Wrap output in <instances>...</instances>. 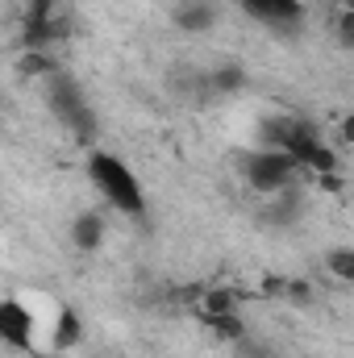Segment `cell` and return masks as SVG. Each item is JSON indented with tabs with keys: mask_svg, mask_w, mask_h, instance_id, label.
I'll use <instances>...</instances> for the list:
<instances>
[{
	"mask_svg": "<svg viewBox=\"0 0 354 358\" xmlns=\"http://www.w3.org/2000/svg\"><path fill=\"white\" fill-rule=\"evenodd\" d=\"M88 176L121 213H129V217H142V213H146L142 187H138L134 171H129L121 159H113V155H104V150H92L88 155Z\"/></svg>",
	"mask_w": 354,
	"mask_h": 358,
	"instance_id": "cell-1",
	"label": "cell"
},
{
	"mask_svg": "<svg viewBox=\"0 0 354 358\" xmlns=\"http://www.w3.org/2000/svg\"><path fill=\"white\" fill-rule=\"evenodd\" d=\"M296 171H304L300 167V159L296 155H288V150H250L246 159H242V176L250 183V192H259V196H279V192H288L292 183H296Z\"/></svg>",
	"mask_w": 354,
	"mask_h": 358,
	"instance_id": "cell-2",
	"label": "cell"
},
{
	"mask_svg": "<svg viewBox=\"0 0 354 358\" xmlns=\"http://www.w3.org/2000/svg\"><path fill=\"white\" fill-rule=\"evenodd\" d=\"M50 108L59 113V121L88 146L92 138H96V117H92L88 100L80 96V88H76V80L71 76H50Z\"/></svg>",
	"mask_w": 354,
	"mask_h": 358,
	"instance_id": "cell-3",
	"label": "cell"
},
{
	"mask_svg": "<svg viewBox=\"0 0 354 358\" xmlns=\"http://www.w3.org/2000/svg\"><path fill=\"white\" fill-rule=\"evenodd\" d=\"M0 338L17 350H34V313L17 296L0 300Z\"/></svg>",
	"mask_w": 354,
	"mask_h": 358,
	"instance_id": "cell-4",
	"label": "cell"
},
{
	"mask_svg": "<svg viewBox=\"0 0 354 358\" xmlns=\"http://www.w3.org/2000/svg\"><path fill=\"white\" fill-rule=\"evenodd\" d=\"M250 17H259L267 25H275V29H296L300 25V17H304V8H300V0H238Z\"/></svg>",
	"mask_w": 354,
	"mask_h": 358,
	"instance_id": "cell-5",
	"label": "cell"
},
{
	"mask_svg": "<svg viewBox=\"0 0 354 358\" xmlns=\"http://www.w3.org/2000/svg\"><path fill=\"white\" fill-rule=\"evenodd\" d=\"M171 21L183 34H204V29L217 25V4L213 0H179L171 8Z\"/></svg>",
	"mask_w": 354,
	"mask_h": 358,
	"instance_id": "cell-6",
	"label": "cell"
},
{
	"mask_svg": "<svg viewBox=\"0 0 354 358\" xmlns=\"http://www.w3.org/2000/svg\"><path fill=\"white\" fill-rule=\"evenodd\" d=\"M71 246L80 250V255H96L100 246H104V217L88 208V213H80L76 221H71Z\"/></svg>",
	"mask_w": 354,
	"mask_h": 358,
	"instance_id": "cell-7",
	"label": "cell"
},
{
	"mask_svg": "<svg viewBox=\"0 0 354 358\" xmlns=\"http://www.w3.org/2000/svg\"><path fill=\"white\" fill-rule=\"evenodd\" d=\"M238 304H242V292H238V287L213 283V287H204V296H200V304H196V317H200V321H204V317H229V313H238Z\"/></svg>",
	"mask_w": 354,
	"mask_h": 358,
	"instance_id": "cell-8",
	"label": "cell"
},
{
	"mask_svg": "<svg viewBox=\"0 0 354 358\" xmlns=\"http://www.w3.org/2000/svg\"><path fill=\"white\" fill-rule=\"evenodd\" d=\"M204 325H208V334H213L217 342H225V346L246 342V325H242L238 313H229V317H204Z\"/></svg>",
	"mask_w": 354,
	"mask_h": 358,
	"instance_id": "cell-9",
	"label": "cell"
},
{
	"mask_svg": "<svg viewBox=\"0 0 354 358\" xmlns=\"http://www.w3.org/2000/svg\"><path fill=\"white\" fill-rule=\"evenodd\" d=\"M80 313L76 308H59V321H55V346L59 350H67V346H76L80 342Z\"/></svg>",
	"mask_w": 354,
	"mask_h": 358,
	"instance_id": "cell-10",
	"label": "cell"
},
{
	"mask_svg": "<svg viewBox=\"0 0 354 358\" xmlns=\"http://www.w3.org/2000/svg\"><path fill=\"white\" fill-rule=\"evenodd\" d=\"M325 271L342 283H354V246H334L325 255Z\"/></svg>",
	"mask_w": 354,
	"mask_h": 358,
	"instance_id": "cell-11",
	"label": "cell"
},
{
	"mask_svg": "<svg viewBox=\"0 0 354 358\" xmlns=\"http://www.w3.org/2000/svg\"><path fill=\"white\" fill-rule=\"evenodd\" d=\"M17 71H21L25 80H34V76H38V80H50V76H55V59L42 55V50H25L21 63H17Z\"/></svg>",
	"mask_w": 354,
	"mask_h": 358,
	"instance_id": "cell-12",
	"label": "cell"
},
{
	"mask_svg": "<svg viewBox=\"0 0 354 358\" xmlns=\"http://www.w3.org/2000/svg\"><path fill=\"white\" fill-rule=\"evenodd\" d=\"M204 80H208V88H213V92H238L246 76H242V67H238V63H225V67H217V71H213V76H204Z\"/></svg>",
	"mask_w": 354,
	"mask_h": 358,
	"instance_id": "cell-13",
	"label": "cell"
},
{
	"mask_svg": "<svg viewBox=\"0 0 354 358\" xmlns=\"http://www.w3.org/2000/svg\"><path fill=\"white\" fill-rule=\"evenodd\" d=\"M338 42L346 50H354V8H342L338 13Z\"/></svg>",
	"mask_w": 354,
	"mask_h": 358,
	"instance_id": "cell-14",
	"label": "cell"
},
{
	"mask_svg": "<svg viewBox=\"0 0 354 358\" xmlns=\"http://www.w3.org/2000/svg\"><path fill=\"white\" fill-rule=\"evenodd\" d=\"M292 304H309L313 300V283L309 279H288V292H283Z\"/></svg>",
	"mask_w": 354,
	"mask_h": 358,
	"instance_id": "cell-15",
	"label": "cell"
},
{
	"mask_svg": "<svg viewBox=\"0 0 354 358\" xmlns=\"http://www.w3.org/2000/svg\"><path fill=\"white\" fill-rule=\"evenodd\" d=\"M259 292H263V296H283V292H288V275H263Z\"/></svg>",
	"mask_w": 354,
	"mask_h": 358,
	"instance_id": "cell-16",
	"label": "cell"
},
{
	"mask_svg": "<svg viewBox=\"0 0 354 358\" xmlns=\"http://www.w3.org/2000/svg\"><path fill=\"white\" fill-rule=\"evenodd\" d=\"M338 142L342 146H354V108L342 113V121H338Z\"/></svg>",
	"mask_w": 354,
	"mask_h": 358,
	"instance_id": "cell-17",
	"label": "cell"
},
{
	"mask_svg": "<svg viewBox=\"0 0 354 358\" xmlns=\"http://www.w3.org/2000/svg\"><path fill=\"white\" fill-rule=\"evenodd\" d=\"M313 179H317L321 192H342V176H338V171H330V176H313Z\"/></svg>",
	"mask_w": 354,
	"mask_h": 358,
	"instance_id": "cell-18",
	"label": "cell"
},
{
	"mask_svg": "<svg viewBox=\"0 0 354 358\" xmlns=\"http://www.w3.org/2000/svg\"><path fill=\"white\" fill-rule=\"evenodd\" d=\"M342 8H354V0H342Z\"/></svg>",
	"mask_w": 354,
	"mask_h": 358,
	"instance_id": "cell-19",
	"label": "cell"
}]
</instances>
